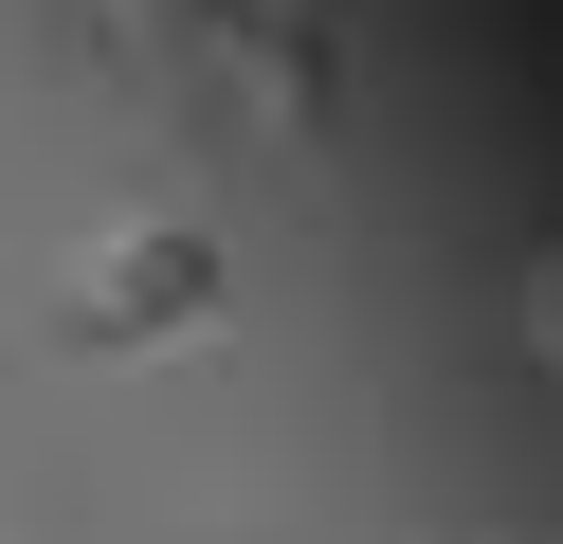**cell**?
<instances>
[{"label":"cell","instance_id":"obj_1","mask_svg":"<svg viewBox=\"0 0 563 544\" xmlns=\"http://www.w3.org/2000/svg\"><path fill=\"white\" fill-rule=\"evenodd\" d=\"M219 290H236V254L200 218H110L74 254V290H55V326L74 345H183V326H219Z\"/></svg>","mask_w":563,"mask_h":544}]
</instances>
